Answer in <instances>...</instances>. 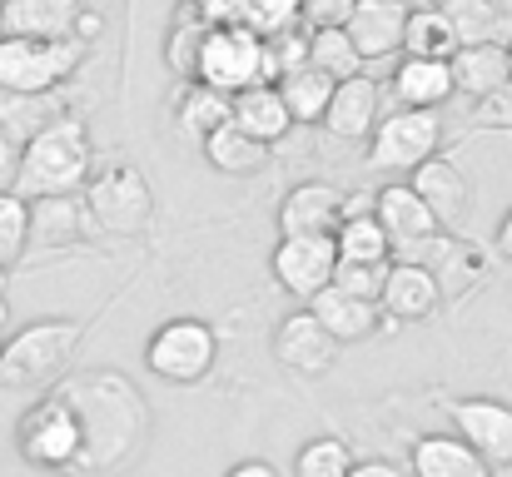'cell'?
Returning a JSON list of instances; mask_svg holds the SVG:
<instances>
[{
    "instance_id": "6da1fadb",
    "label": "cell",
    "mask_w": 512,
    "mask_h": 477,
    "mask_svg": "<svg viewBox=\"0 0 512 477\" xmlns=\"http://www.w3.org/2000/svg\"><path fill=\"white\" fill-rule=\"evenodd\" d=\"M55 398L75 413L80 423V473H120L145 453L150 438V408L140 398V388L115 373V368H85L55 383Z\"/></svg>"
},
{
    "instance_id": "7a4b0ae2",
    "label": "cell",
    "mask_w": 512,
    "mask_h": 477,
    "mask_svg": "<svg viewBox=\"0 0 512 477\" xmlns=\"http://www.w3.org/2000/svg\"><path fill=\"white\" fill-rule=\"evenodd\" d=\"M90 169H95L90 130H85L80 115L65 110L35 140L20 145V169H15L10 194H20L25 204H35V199H65V194H75V189L90 184Z\"/></svg>"
},
{
    "instance_id": "3957f363",
    "label": "cell",
    "mask_w": 512,
    "mask_h": 477,
    "mask_svg": "<svg viewBox=\"0 0 512 477\" xmlns=\"http://www.w3.org/2000/svg\"><path fill=\"white\" fill-rule=\"evenodd\" d=\"M85 338L80 318H35L0 343V388H40L55 383Z\"/></svg>"
},
{
    "instance_id": "277c9868",
    "label": "cell",
    "mask_w": 512,
    "mask_h": 477,
    "mask_svg": "<svg viewBox=\"0 0 512 477\" xmlns=\"http://www.w3.org/2000/svg\"><path fill=\"white\" fill-rule=\"evenodd\" d=\"M80 204H85L90 224H95L100 234H115V239H140V234H150V224H155V189H150V179H145L130 159H120V164L90 174Z\"/></svg>"
},
{
    "instance_id": "5b68a950",
    "label": "cell",
    "mask_w": 512,
    "mask_h": 477,
    "mask_svg": "<svg viewBox=\"0 0 512 477\" xmlns=\"http://www.w3.org/2000/svg\"><path fill=\"white\" fill-rule=\"evenodd\" d=\"M90 45L85 40H15L0 35V90L5 95H55L80 65Z\"/></svg>"
},
{
    "instance_id": "8992f818",
    "label": "cell",
    "mask_w": 512,
    "mask_h": 477,
    "mask_svg": "<svg viewBox=\"0 0 512 477\" xmlns=\"http://www.w3.org/2000/svg\"><path fill=\"white\" fill-rule=\"evenodd\" d=\"M15 453H20L30 468H40V473H80L85 443H80L75 413H70L55 393L40 398V403H30V408L20 413V423H15Z\"/></svg>"
},
{
    "instance_id": "52a82bcc",
    "label": "cell",
    "mask_w": 512,
    "mask_h": 477,
    "mask_svg": "<svg viewBox=\"0 0 512 477\" xmlns=\"http://www.w3.org/2000/svg\"><path fill=\"white\" fill-rule=\"evenodd\" d=\"M214 358H219V333H214V323L189 318V314L165 318V323L150 333V343H145L150 373L174 383V388H189V383L209 378Z\"/></svg>"
},
{
    "instance_id": "ba28073f",
    "label": "cell",
    "mask_w": 512,
    "mask_h": 477,
    "mask_svg": "<svg viewBox=\"0 0 512 477\" xmlns=\"http://www.w3.org/2000/svg\"><path fill=\"white\" fill-rule=\"evenodd\" d=\"M199 85L219 90V95H244L254 85H264V40L249 35L244 25H219L204 35L199 45V70H194Z\"/></svg>"
},
{
    "instance_id": "9c48e42d",
    "label": "cell",
    "mask_w": 512,
    "mask_h": 477,
    "mask_svg": "<svg viewBox=\"0 0 512 477\" xmlns=\"http://www.w3.org/2000/svg\"><path fill=\"white\" fill-rule=\"evenodd\" d=\"M438 145H443V115L438 110H388L378 120V130L368 135V164L413 174L418 164L438 155Z\"/></svg>"
},
{
    "instance_id": "30bf717a",
    "label": "cell",
    "mask_w": 512,
    "mask_h": 477,
    "mask_svg": "<svg viewBox=\"0 0 512 477\" xmlns=\"http://www.w3.org/2000/svg\"><path fill=\"white\" fill-rule=\"evenodd\" d=\"M269 269H274L279 289L309 309L334 284L339 249H334V239H279L274 254H269Z\"/></svg>"
},
{
    "instance_id": "8fae6325",
    "label": "cell",
    "mask_w": 512,
    "mask_h": 477,
    "mask_svg": "<svg viewBox=\"0 0 512 477\" xmlns=\"http://www.w3.org/2000/svg\"><path fill=\"white\" fill-rule=\"evenodd\" d=\"M453 433L488 463V468H512V403L503 398H463L448 403Z\"/></svg>"
},
{
    "instance_id": "7c38bea8",
    "label": "cell",
    "mask_w": 512,
    "mask_h": 477,
    "mask_svg": "<svg viewBox=\"0 0 512 477\" xmlns=\"http://www.w3.org/2000/svg\"><path fill=\"white\" fill-rule=\"evenodd\" d=\"M343 224V189L329 179H304L279 204V239H334Z\"/></svg>"
},
{
    "instance_id": "4fadbf2b",
    "label": "cell",
    "mask_w": 512,
    "mask_h": 477,
    "mask_svg": "<svg viewBox=\"0 0 512 477\" xmlns=\"http://www.w3.org/2000/svg\"><path fill=\"white\" fill-rule=\"evenodd\" d=\"M274 358H279V368H289L299 378H324L339 363V343L324 333V323L309 309H294L274 328Z\"/></svg>"
},
{
    "instance_id": "5bb4252c",
    "label": "cell",
    "mask_w": 512,
    "mask_h": 477,
    "mask_svg": "<svg viewBox=\"0 0 512 477\" xmlns=\"http://www.w3.org/2000/svg\"><path fill=\"white\" fill-rule=\"evenodd\" d=\"M408 189L428 204V214L438 219V229H458L473 214V179L458 159L433 155L428 164H418L408 174Z\"/></svg>"
},
{
    "instance_id": "9a60e30c",
    "label": "cell",
    "mask_w": 512,
    "mask_h": 477,
    "mask_svg": "<svg viewBox=\"0 0 512 477\" xmlns=\"http://www.w3.org/2000/svg\"><path fill=\"white\" fill-rule=\"evenodd\" d=\"M373 219L383 224L393 254L418 249V244H433V239L443 234L438 219L428 214V204H423L408 184H383V189H373Z\"/></svg>"
},
{
    "instance_id": "2e32d148",
    "label": "cell",
    "mask_w": 512,
    "mask_h": 477,
    "mask_svg": "<svg viewBox=\"0 0 512 477\" xmlns=\"http://www.w3.org/2000/svg\"><path fill=\"white\" fill-rule=\"evenodd\" d=\"M378 309H383V318H393V323H428V318L443 309L438 279H433L423 264L398 259V264H388V279H383Z\"/></svg>"
},
{
    "instance_id": "e0dca14e",
    "label": "cell",
    "mask_w": 512,
    "mask_h": 477,
    "mask_svg": "<svg viewBox=\"0 0 512 477\" xmlns=\"http://www.w3.org/2000/svg\"><path fill=\"white\" fill-rule=\"evenodd\" d=\"M403 25H408V0H358L343 30L368 65V60L403 50Z\"/></svg>"
},
{
    "instance_id": "ac0fdd59",
    "label": "cell",
    "mask_w": 512,
    "mask_h": 477,
    "mask_svg": "<svg viewBox=\"0 0 512 477\" xmlns=\"http://www.w3.org/2000/svg\"><path fill=\"white\" fill-rule=\"evenodd\" d=\"M383 120V85L368 80V75H353L334 85V100H329V115H324V130L339 135V140H368Z\"/></svg>"
},
{
    "instance_id": "d6986e66",
    "label": "cell",
    "mask_w": 512,
    "mask_h": 477,
    "mask_svg": "<svg viewBox=\"0 0 512 477\" xmlns=\"http://www.w3.org/2000/svg\"><path fill=\"white\" fill-rule=\"evenodd\" d=\"M80 0H0V35L15 40H70Z\"/></svg>"
},
{
    "instance_id": "ffe728a7",
    "label": "cell",
    "mask_w": 512,
    "mask_h": 477,
    "mask_svg": "<svg viewBox=\"0 0 512 477\" xmlns=\"http://www.w3.org/2000/svg\"><path fill=\"white\" fill-rule=\"evenodd\" d=\"M309 314L324 323V333H329L339 348H343V343H363V338H373V333H383V328H388V333L398 328L393 318H383V309H378V304L353 299V294H343V289H334V284H329V289L309 304Z\"/></svg>"
},
{
    "instance_id": "44dd1931",
    "label": "cell",
    "mask_w": 512,
    "mask_h": 477,
    "mask_svg": "<svg viewBox=\"0 0 512 477\" xmlns=\"http://www.w3.org/2000/svg\"><path fill=\"white\" fill-rule=\"evenodd\" d=\"M448 70H453V90L458 95H468V100H493L498 90H508L512 85V70H508V45L503 40H488V45H463L453 60H448Z\"/></svg>"
},
{
    "instance_id": "7402d4cb",
    "label": "cell",
    "mask_w": 512,
    "mask_h": 477,
    "mask_svg": "<svg viewBox=\"0 0 512 477\" xmlns=\"http://www.w3.org/2000/svg\"><path fill=\"white\" fill-rule=\"evenodd\" d=\"M229 125H234V130H244V135H249V140H259V145H279V140L294 130V120H289V105H284L279 85H254V90L234 95V100H229Z\"/></svg>"
},
{
    "instance_id": "603a6c76",
    "label": "cell",
    "mask_w": 512,
    "mask_h": 477,
    "mask_svg": "<svg viewBox=\"0 0 512 477\" xmlns=\"http://www.w3.org/2000/svg\"><path fill=\"white\" fill-rule=\"evenodd\" d=\"M408 477H493V468L458 433H428L408 453Z\"/></svg>"
},
{
    "instance_id": "cb8c5ba5",
    "label": "cell",
    "mask_w": 512,
    "mask_h": 477,
    "mask_svg": "<svg viewBox=\"0 0 512 477\" xmlns=\"http://www.w3.org/2000/svg\"><path fill=\"white\" fill-rule=\"evenodd\" d=\"M453 70L443 60H413L403 55L393 70V100L398 110H443L453 100Z\"/></svg>"
},
{
    "instance_id": "d4e9b609",
    "label": "cell",
    "mask_w": 512,
    "mask_h": 477,
    "mask_svg": "<svg viewBox=\"0 0 512 477\" xmlns=\"http://www.w3.org/2000/svg\"><path fill=\"white\" fill-rule=\"evenodd\" d=\"M423 269L438 279V294H443V299H458V294H468V289L483 279V259H478L468 244L448 239V234H438V239L428 244Z\"/></svg>"
},
{
    "instance_id": "484cf974",
    "label": "cell",
    "mask_w": 512,
    "mask_h": 477,
    "mask_svg": "<svg viewBox=\"0 0 512 477\" xmlns=\"http://www.w3.org/2000/svg\"><path fill=\"white\" fill-rule=\"evenodd\" d=\"M403 55L413 60H453L458 55V35L448 25L443 10H423V5H408V25H403Z\"/></svg>"
},
{
    "instance_id": "4316f807",
    "label": "cell",
    "mask_w": 512,
    "mask_h": 477,
    "mask_svg": "<svg viewBox=\"0 0 512 477\" xmlns=\"http://www.w3.org/2000/svg\"><path fill=\"white\" fill-rule=\"evenodd\" d=\"M174 120H179V130H184V135H194V140L204 145L219 125H229V95H219V90H209V85L189 80V85H179Z\"/></svg>"
},
{
    "instance_id": "83f0119b",
    "label": "cell",
    "mask_w": 512,
    "mask_h": 477,
    "mask_svg": "<svg viewBox=\"0 0 512 477\" xmlns=\"http://www.w3.org/2000/svg\"><path fill=\"white\" fill-rule=\"evenodd\" d=\"M204 159H209L219 174L249 179V174H259V169L269 164V145L249 140V135H244V130H234V125H219V130L204 140Z\"/></svg>"
},
{
    "instance_id": "f1b7e54d",
    "label": "cell",
    "mask_w": 512,
    "mask_h": 477,
    "mask_svg": "<svg viewBox=\"0 0 512 477\" xmlns=\"http://www.w3.org/2000/svg\"><path fill=\"white\" fill-rule=\"evenodd\" d=\"M279 95H284V105H289V120H294V125H324L329 100H334V80H329V75H319L314 65H304V70H294V75H284V80H279Z\"/></svg>"
},
{
    "instance_id": "f546056e",
    "label": "cell",
    "mask_w": 512,
    "mask_h": 477,
    "mask_svg": "<svg viewBox=\"0 0 512 477\" xmlns=\"http://www.w3.org/2000/svg\"><path fill=\"white\" fill-rule=\"evenodd\" d=\"M85 224H90V214L75 194L30 204V244H70V239L85 234Z\"/></svg>"
},
{
    "instance_id": "4dcf8cb0",
    "label": "cell",
    "mask_w": 512,
    "mask_h": 477,
    "mask_svg": "<svg viewBox=\"0 0 512 477\" xmlns=\"http://www.w3.org/2000/svg\"><path fill=\"white\" fill-rule=\"evenodd\" d=\"M334 249H339V264H373V269L393 264V244H388V234L373 214L343 219L339 234H334Z\"/></svg>"
},
{
    "instance_id": "1f68e13d",
    "label": "cell",
    "mask_w": 512,
    "mask_h": 477,
    "mask_svg": "<svg viewBox=\"0 0 512 477\" xmlns=\"http://www.w3.org/2000/svg\"><path fill=\"white\" fill-rule=\"evenodd\" d=\"M65 110H60V100L55 95H5L0 90V130L15 140V145H25V140H35L50 120H60Z\"/></svg>"
},
{
    "instance_id": "d6a6232c",
    "label": "cell",
    "mask_w": 512,
    "mask_h": 477,
    "mask_svg": "<svg viewBox=\"0 0 512 477\" xmlns=\"http://www.w3.org/2000/svg\"><path fill=\"white\" fill-rule=\"evenodd\" d=\"M309 65H314L319 75H329L334 85L363 75V55L353 50L348 30H309Z\"/></svg>"
},
{
    "instance_id": "836d02e7",
    "label": "cell",
    "mask_w": 512,
    "mask_h": 477,
    "mask_svg": "<svg viewBox=\"0 0 512 477\" xmlns=\"http://www.w3.org/2000/svg\"><path fill=\"white\" fill-rule=\"evenodd\" d=\"M443 15H448V25H453V35H458V50H463V45H488V40H498V25H503V15H498L493 0H448Z\"/></svg>"
},
{
    "instance_id": "e575fe53",
    "label": "cell",
    "mask_w": 512,
    "mask_h": 477,
    "mask_svg": "<svg viewBox=\"0 0 512 477\" xmlns=\"http://www.w3.org/2000/svg\"><path fill=\"white\" fill-rule=\"evenodd\" d=\"M353 448L334 438V433H324V438H309L304 448H299V458H294V477H348L353 473Z\"/></svg>"
},
{
    "instance_id": "d590c367",
    "label": "cell",
    "mask_w": 512,
    "mask_h": 477,
    "mask_svg": "<svg viewBox=\"0 0 512 477\" xmlns=\"http://www.w3.org/2000/svg\"><path fill=\"white\" fill-rule=\"evenodd\" d=\"M204 35H209V25H199L189 10H179V20H174L170 40H165V65H170L174 80H194V70H199V45H204Z\"/></svg>"
},
{
    "instance_id": "8d00e7d4",
    "label": "cell",
    "mask_w": 512,
    "mask_h": 477,
    "mask_svg": "<svg viewBox=\"0 0 512 477\" xmlns=\"http://www.w3.org/2000/svg\"><path fill=\"white\" fill-rule=\"evenodd\" d=\"M239 25L249 35H259V40H274V35L299 30L304 25V10H299V0H244Z\"/></svg>"
},
{
    "instance_id": "74e56055",
    "label": "cell",
    "mask_w": 512,
    "mask_h": 477,
    "mask_svg": "<svg viewBox=\"0 0 512 477\" xmlns=\"http://www.w3.org/2000/svg\"><path fill=\"white\" fill-rule=\"evenodd\" d=\"M30 249V204L10 189H0V269L20 264Z\"/></svg>"
},
{
    "instance_id": "f35d334b",
    "label": "cell",
    "mask_w": 512,
    "mask_h": 477,
    "mask_svg": "<svg viewBox=\"0 0 512 477\" xmlns=\"http://www.w3.org/2000/svg\"><path fill=\"white\" fill-rule=\"evenodd\" d=\"M309 65V30H289V35H274L264 40V85H279L284 75L304 70Z\"/></svg>"
},
{
    "instance_id": "ab89813d",
    "label": "cell",
    "mask_w": 512,
    "mask_h": 477,
    "mask_svg": "<svg viewBox=\"0 0 512 477\" xmlns=\"http://www.w3.org/2000/svg\"><path fill=\"white\" fill-rule=\"evenodd\" d=\"M383 279H388V264L383 269H373V264H339L334 269V289L353 294V299H368V304H378Z\"/></svg>"
},
{
    "instance_id": "60d3db41",
    "label": "cell",
    "mask_w": 512,
    "mask_h": 477,
    "mask_svg": "<svg viewBox=\"0 0 512 477\" xmlns=\"http://www.w3.org/2000/svg\"><path fill=\"white\" fill-rule=\"evenodd\" d=\"M358 0H299L304 10V30H343Z\"/></svg>"
},
{
    "instance_id": "b9f144b4",
    "label": "cell",
    "mask_w": 512,
    "mask_h": 477,
    "mask_svg": "<svg viewBox=\"0 0 512 477\" xmlns=\"http://www.w3.org/2000/svg\"><path fill=\"white\" fill-rule=\"evenodd\" d=\"M184 10H189L199 25L219 30V25H239V15H244V0H184Z\"/></svg>"
},
{
    "instance_id": "7bdbcfd3",
    "label": "cell",
    "mask_w": 512,
    "mask_h": 477,
    "mask_svg": "<svg viewBox=\"0 0 512 477\" xmlns=\"http://www.w3.org/2000/svg\"><path fill=\"white\" fill-rule=\"evenodd\" d=\"M478 115H483V125L512 130V85H508V90H498L493 100H483V105H478Z\"/></svg>"
},
{
    "instance_id": "ee69618b",
    "label": "cell",
    "mask_w": 512,
    "mask_h": 477,
    "mask_svg": "<svg viewBox=\"0 0 512 477\" xmlns=\"http://www.w3.org/2000/svg\"><path fill=\"white\" fill-rule=\"evenodd\" d=\"M15 169H20V145L0 130V189H10V184H15Z\"/></svg>"
},
{
    "instance_id": "f6af8a7d",
    "label": "cell",
    "mask_w": 512,
    "mask_h": 477,
    "mask_svg": "<svg viewBox=\"0 0 512 477\" xmlns=\"http://www.w3.org/2000/svg\"><path fill=\"white\" fill-rule=\"evenodd\" d=\"M348 477H408L403 468H393L388 458H368V463H353V473Z\"/></svg>"
},
{
    "instance_id": "bcb514c9",
    "label": "cell",
    "mask_w": 512,
    "mask_h": 477,
    "mask_svg": "<svg viewBox=\"0 0 512 477\" xmlns=\"http://www.w3.org/2000/svg\"><path fill=\"white\" fill-rule=\"evenodd\" d=\"M224 477H279V468L264 463V458H244V463H234Z\"/></svg>"
},
{
    "instance_id": "7dc6e473",
    "label": "cell",
    "mask_w": 512,
    "mask_h": 477,
    "mask_svg": "<svg viewBox=\"0 0 512 477\" xmlns=\"http://www.w3.org/2000/svg\"><path fill=\"white\" fill-rule=\"evenodd\" d=\"M498 254H503V259H512V209L503 214V224H498Z\"/></svg>"
},
{
    "instance_id": "c3c4849f",
    "label": "cell",
    "mask_w": 512,
    "mask_h": 477,
    "mask_svg": "<svg viewBox=\"0 0 512 477\" xmlns=\"http://www.w3.org/2000/svg\"><path fill=\"white\" fill-rule=\"evenodd\" d=\"M418 5H423V10H443L448 0H418Z\"/></svg>"
},
{
    "instance_id": "681fc988",
    "label": "cell",
    "mask_w": 512,
    "mask_h": 477,
    "mask_svg": "<svg viewBox=\"0 0 512 477\" xmlns=\"http://www.w3.org/2000/svg\"><path fill=\"white\" fill-rule=\"evenodd\" d=\"M508 70H512V45H508Z\"/></svg>"
},
{
    "instance_id": "f907efd6",
    "label": "cell",
    "mask_w": 512,
    "mask_h": 477,
    "mask_svg": "<svg viewBox=\"0 0 512 477\" xmlns=\"http://www.w3.org/2000/svg\"><path fill=\"white\" fill-rule=\"evenodd\" d=\"M0 343H5V338H0Z\"/></svg>"
}]
</instances>
